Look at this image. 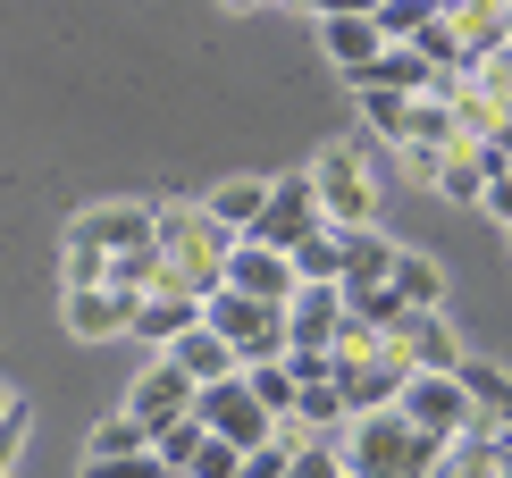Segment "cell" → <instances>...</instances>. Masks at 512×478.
Listing matches in <instances>:
<instances>
[{
    "label": "cell",
    "mask_w": 512,
    "mask_h": 478,
    "mask_svg": "<svg viewBox=\"0 0 512 478\" xmlns=\"http://www.w3.org/2000/svg\"><path fill=\"white\" fill-rule=\"evenodd\" d=\"M152 244H160V294L210 302V294L227 286V252H236V235L210 227L202 202H160L152 210Z\"/></svg>",
    "instance_id": "6da1fadb"
},
{
    "label": "cell",
    "mask_w": 512,
    "mask_h": 478,
    "mask_svg": "<svg viewBox=\"0 0 512 478\" xmlns=\"http://www.w3.org/2000/svg\"><path fill=\"white\" fill-rule=\"evenodd\" d=\"M445 453L454 445L420 437L403 411H370V420H353V437H345V470L353 478H437Z\"/></svg>",
    "instance_id": "7a4b0ae2"
},
{
    "label": "cell",
    "mask_w": 512,
    "mask_h": 478,
    "mask_svg": "<svg viewBox=\"0 0 512 478\" xmlns=\"http://www.w3.org/2000/svg\"><path fill=\"white\" fill-rule=\"evenodd\" d=\"M311 193H319V219H328L336 235L370 227L378 177H370V160H361V143H328V151H319V160H311Z\"/></svg>",
    "instance_id": "3957f363"
},
{
    "label": "cell",
    "mask_w": 512,
    "mask_h": 478,
    "mask_svg": "<svg viewBox=\"0 0 512 478\" xmlns=\"http://www.w3.org/2000/svg\"><path fill=\"white\" fill-rule=\"evenodd\" d=\"M202 328L219 336L244 369L286 361V311H277V302H244V294H227V286H219V294L202 302Z\"/></svg>",
    "instance_id": "277c9868"
},
{
    "label": "cell",
    "mask_w": 512,
    "mask_h": 478,
    "mask_svg": "<svg viewBox=\"0 0 512 478\" xmlns=\"http://www.w3.org/2000/svg\"><path fill=\"white\" fill-rule=\"evenodd\" d=\"M403 420H412L420 437H437V445H462V437L487 428V411L462 395V378H412L403 386Z\"/></svg>",
    "instance_id": "5b68a950"
},
{
    "label": "cell",
    "mask_w": 512,
    "mask_h": 478,
    "mask_svg": "<svg viewBox=\"0 0 512 478\" xmlns=\"http://www.w3.org/2000/svg\"><path fill=\"white\" fill-rule=\"evenodd\" d=\"M319 227H328V219H319L311 168H303V177H269V210H261V227H252V244H261V252H294V244H311Z\"/></svg>",
    "instance_id": "8992f818"
},
{
    "label": "cell",
    "mask_w": 512,
    "mask_h": 478,
    "mask_svg": "<svg viewBox=\"0 0 512 478\" xmlns=\"http://www.w3.org/2000/svg\"><path fill=\"white\" fill-rule=\"evenodd\" d=\"M194 420H202V428H210V437H219V445H236V453H261V445L277 437V420H269L261 403H252V386H244V378L210 386V395L194 403Z\"/></svg>",
    "instance_id": "52a82bcc"
},
{
    "label": "cell",
    "mask_w": 512,
    "mask_h": 478,
    "mask_svg": "<svg viewBox=\"0 0 512 478\" xmlns=\"http://www.w3.org/2000/svg\"><path fill=\"white\" fill-rule=\"evenodd\" d=\"M194 403H202V386L185 378V369L168 361V353H160L152 369H143L135 386H126V420H143L152 437H160V428H177V420H194Z\"/></svg>",
    "instance_id": "ba28073f"
},
{
    "label": "cell",
    "mask_w": 512,
    "mask_h": 478,
    "mask_svg": "<svg viewBox=\"0 0 512 478\" xmlns=\"http://www.w3.org/2000/svg\"><path fill=\"white\" fill-rule=\"evenodd\" d=\"M345 344V286H303L286 302V353H336Z\"/></svg>",
    "instance_id": "9c48e42d"
},
{
    "label": "cell",
    "mask_w": 512,
    "mask_h": 478,
    "mask_svg": "<svg viewBox=\"0 0 512 478\" xmlns=\"http://www.w3.org/2000/svg\"><path fill=\"white\" fill-rule=\"evenodd\" d=\"M227 294H244V302H277V311H286V302L303 294V277H294V260H286V252L236 244V252H227Z\"/></svg>",
    "instance_id": "30bf717a"
},
{
    "label": "cell",
    "mask_w": 512,
    "mask_h": 478,
    "mask_svg": "<svg viewBox=\"0 0 512 478\" xmlns=\"http://www.w3.org/2000/svg\"><path fill=\"white\" fill-rule=\"evenodd\" d=\"M143 244H152V210H84L68 227V252H93V260H118Z\"/></svg>",
    "instance_id": "8fae6325"
},
{
    "label": "cell",
    "mask_w": 512,
    "mask_h": 478,
    "mask_svg": "<svg viewBox=\"0 0 512 478\" xmlns=\"http://www.w3.org/2000/svg\"><path fill=\"white\" fill-rule=\"evenodd\" d=\"M412 168L445 193V202H479V210H487V168H479L471 143H454V151H412Z\"/></svg>",
    "instance_id": "7c38bea8"
},
{
    "label": "cell",
    "mask_w": 512,
    "mask_h": 478,
    "mask_svg": "<svg viewBox=\"0 0 512 478\" xmlns=\"http://www.w3.org/2000/svg\"><path fill=\"white\" fill-rule=\"evenodd\" d=\"M319 42H328V59H336L345 76H370V59L387 51L378 26H370V9H328V17H319Z\"/></svg>",
    "instance_id": "4fadbf2b"
},
{
    "label": "cell",
    "mask_w": 512,
    "mask_h": 478,
    "mask_svg": "<svg viewBox=\"0 0 512 478\" xmlns=\"http://www.w3.org/2000/svg\"><path fill=\"white\" fill-rule=\"evenodd\" d=\"M403 353H412V369H420V378H454V369L471 361V353H462V336H454V319H445V311L412 319V328H403Z\"/></svg>",
    "instance_id": "5bb4252c"
},
{
    "label": "cell",
    "mask_w": 512,
    "mask_h": 478,
    "mask_svg": "<svg viewBox=\"0 0 512 478\" xmlns=\"http://www.w3.org/2000/svg\"><path fill=\"white\" fill-rule=\"evenodd\" d=\"M194 328H202V302H194V294H152V302H135V336L152 344V353L185 344Z\"/></svg>",
    "instance_id": "9a60e30c"
},
{
    "label": "cell",
    "mask_w": 512,
    "mask_h": 478,
    "mask_svg": "<svg viewBox=\"0 0 512 478\" xmlns=\"http://www.w3.org/2000/svg\"><path fill=\"white\" fill-rule=\"evenodd\" d=\"M202 210H210V227H219V235L252 244V227H261V210H269V177H236V185H219Z\"/></svg>",
    "instance_id": "2e32d148"
},
{
    "label": "cell",
    "mask_w": 512,
    "mask_h": 478,
    "mask_svg": "<svg viewBox=\"0 0 512 478\" xmlns=\"http://www.w3.org/2000/svg\"><path fill=\"white\" fill-rule=\"evenodd\" d=\"M445 17H454V34H462V59H471V76L512 42V9H496V0H471V9H445Z\"/></svg>",
    "instance_id": "e0dca14e"
},
{
    "label": "cell",
    "mask_w": 512,
    "mask_h": 478,
    "mask_svg": "<svg viewBox=\"0 0 512 478\" xmlns=\"http://www.w3.org/2000/svg\"><path fill=\"white\" fill-rule=\"evenodd\" d=\"M395 260H403V244H387L378 227L345 235V294H378V286L395 277Z\"/></svg>",
    "instance_id": "ac0fdd59"
},
{
    "label": "cell",
    "mask_w": 512,
    "mask_h": 478,
    "mask_svg": "<svg viewBox=\"0 0 512 478\" xmlns=\"http://www.w3.org/2000/svg\"><path fill=\"white\" fill-rule=\"evenodd\" d=\"M168 361H177L185 378L202 386V395H210V386H227V378H244V361L227 353V344L210 336V328H194V336H185V344H168Z\"/></svg>",
    "instance_id": "d6986e66"
},
{
    "label": "cell",
    "mask_w": 512,
    "mask_h": 478,
    "mask_svg": "<svg viewBox=\"0 0 512 478\" xmlns=\"http://www.w3.org/2000/svg\"><path fill=\"white\" fill-rule=\"evenodd\" d=\"M68 328L76 336H135V302H126V294H110V286H101V294H68Z\"/></svg>",
    "instance_id": "ffe728a7"
},
{
    "label": "cell",
    "mask_w": 512,
    "mask_h": 478,
    "mask_svg": "<svg viewBox=\"0 0 512 478\" xmlns=\"http://www.w3.org/2000/svg\"><path fill=\"white\" fill-rule=\"evenodd\" d=\"M387 286H395V302H403L412 319H429L437 302H445V277H437V260H429V252H412V244H403V260H395V277H387Z\"/></svg>",
    "instance_id": "44dd1931"
},
{
    "label": "cell",
    "mask_w": 512,
    "mask_h": 478,
    "mask_svg": "<svg viewBox=\"0 0 512 478\" xmlns=\"http://www.w3.org/2000/svg\"><path fill=\"white\" fill-rule=\"evenodd\" d=\"M286 260H294V277H303V286H345V235H336V227H319L311 244H294Z\"/></svg>",
    "instance_id": "7402d4cb"
},
{
    "label": "cell",
    "mask_w": 512,
    "mask_h": 478,
    "mask_svg": "<svg viewBox=\"0 0 512 478\" xmlns=\"http://www.w3.org/2000/svg\"><path fill=\"white\" fill-rule=\"evenodd\" d=\"M504 445H512V437H496V428H479V437H462V445H454V453L437 462V478H496V470H504Z\"/></svg>",
    "instance_id": "603a6c76"
},
{
    "label": "cell",
    "mask_w": 512,
    "mask_h": 478,
    "mask_svg": "<svg viewBox=\"0 0 512 478\" xmlns=\"http://www.w3.org/2000/svg\"><path fill=\"white\" fill-rule=\"evenodd\" d=\"M135 453H152V428H143V420H126V411H118V420H101V428H93L84 462H135Z\"/></svg>",
    "instance_id": "cb8c5ba5"
},
{
    "label": "cell",
    "mask_w": 512,
    "mask_h": 478,
    "mask_svg": "<svg viewBox=\"0 0 512 478\" xmlns=\"http://www.w3.org/2000/svg\"><path fill=\"white\" fill-rule=\"evenodd\" d=\"M244 386H252V403H261L269 420H294V403H303V386H294V369H286V361H269V369H244Z\"/></svg>",
    "instance_id": "d4e9b609"
},
{
    "label": "cell",
    "mask_w": 512,
    "mask_h": 478,
    "mask_svg": "<svg viewBox=\"0 0 512 478\" xmlns=\"http://www.w3.org/2000/svg\"><path fill=\"white\" fill-rule=\"evenodd\" d=\"M202 445H210V428H202V420H177V428H160V437H152V462H160L168 478H185Z\"/></svg>",
    "instance_id": "484cf974"
},
{
    "label": "cell",
    "mask_w": 512,
    "mask_h": 478,
    "mask_svg": "<svg viewBox=\"0 0 512 478\" xmlns=\"http://www.w3.org/2000/svg\"><path fill=\"white\" fill-rule=\"evenodd\" d=\"M294 478H353L345 470V437H311L303 453H294Z\"/></svg>",
    "instance_id": "4316f807"
},
{
    "label": "cell",
    "mask_w": 512,
    "mask_h": 478,
    "mask_svg": "<svg viewBox=\"0 0 512 478\" xmlns=\"http://www.w3.org/2000/svg\"><path fill=\"white\" fill-rule=\"evenodd\" d=\"M84 478H168L152 453H135V462H84Z\"/></svg>",
    "instance_id": "83f0119b"
},
{
    "label": "cell",
    "mask_w": 512,
    "mask_h": 478,
    "mask_svg": "<svg viewBox=\"0 0 512 478\" xmlns=\"http://www.w3.org/2000/svg\"><path fill=\"white\" fill-rule=\"evenodd\" d=\"M487 210H496L504 235H512V168H496V177H487Z\"/></svg>",
    "instance_id": "f1b7e54d"
},
{
    "label": "cell",
    "mask_w": 512,
    "mask_h": 478,
    "mask_svg": "<svg viewBox=\"0 0 512 478\" xmlns=\"http://www.w3.org/2000/svg\"><path fill=\"white\" fill-rule=\"evenodd\" d=\"M9 420H26V403H17L9 386H0V428H9Z\"/></svg>",
    "instance_id": "f546056e"
},
{
    "label": "cell",
    "mask_w": 512,
    "mask_h": 478,
    "mask_svg": "<svg viewBox=\"0 0 512 478\" xmlns=\"http://www.w3.org/2000/svg\"><path fill=\"white\" fill-rule=\"evenodd\" d=\"M496 478H512V445H504V470H496Z\"/></svg>",
    "instance_id": "4dcf8cb0"
}]
</instances>
